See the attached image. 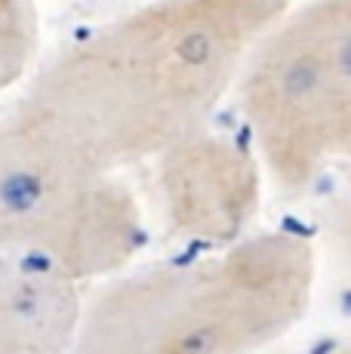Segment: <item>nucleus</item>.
I'll use <instances>...</instances> for the list:
<instances>
[{
  "mask_svg": "<svg viewBox=\"0 0 351 354\" xmlns=\"http://www.w3.org/2000/svg\"><path fill=\"white\" fill-rule=\"evenodd\" d=\"M80 315L77 281L0 250V354H71Z\"/></svg>",
  "mask_w": 351,
  "mask_h": 354,
  "instance_id": "obj_6",
  "label": "nucleus"
},
{
  "mask_svg": "<svg viewBox=\"0 0 351 354\" xmlns=\"http://www.w3.org/2000/svg\"><path fill=\"white\" fill-rule=\"evenodd\" d=\"M265 179L296 194L351 163V0H305L262 31L234 80Z\"/></svg>",
  "mask_w": 351,
  "mask_h": 354,
  "instance_id": "obj_3",
  "label": "nucleus"
},
{
  "mask_svg": "<svg viewBox=\"0 0 351 354\" xmlns=\"http://www.w3.org/2000/svg\"><path fill=\"white\" fill-rule=\"evenodd\" d=\"M327 225L336 256L342 259V265L351 268V163L339 169V185H336L327 207Z\"/></svg>",
  "mask_w": 351,
  "mask_h": 354,
  "instance_id": "obj_8",
  "label": "nucleus"
},
{
  "mask_svg": "<svg viewBox=\"0 0 351 354\" xmlns=\"http://www.w3.org/2000/svg\"><path fill=\"white\" fill-rule=\"evenodd\" d=\"M305 354H351V336L336 339V342H327V345H321V348H312Z\"/></svg>",
  "mask_w": 351,
  "mask_h": 354,
  "instance_id": "obj_9",
  "label": "nucleus"
},
{
  "mask_svg": "<svg viewBox=\"0 0 351 354\" xmlns=\"http://www.w3.org/2000/svg\"><path fill=\"white\" fill-rule=\"evenodd\" d=\"M145 243V216L117 169L16 105L0 124V250L71 281L117 274Z\"/></svg>",
  "mask_w": 351,
  "mask_h": 354,
  "instance_id": "obj_4",
  "label": "nucleus"
},
{
  "mask_svg": "<svg viewBox=\"0 0 351 354\" xmlns=\"http://www.w3.org/2000/svg\"><path fill=\"white\" fill-rule=\"evenodd\" d=\"M290 0H148L59 50L19 105L99 163L148 160L210 127Z\"/></svg>",
  "mask_w": 351,
  "mask_h": 354,
  "instance_id": "obj_1",
  "label": "nucleus"
},
{
  "mask_svg": "<svg viewBox=\"0 0 351 354\" xmlns=\"http://www.w3.org/2000/svg\"><path fill=\"white\" fill-rule=\"evenodd\" d=\"M154 163L158 213L176 241L219 250L249 234L265 169L247 142L207 127L158 154Z\"/></svg>",
  "mask_w": 351,
  "mask_h": 354,
  "instance_id": "obj_5",
  "label": "nucleus"
},
{
  "mask_svg": "<svg viewBox=\"0 0 351 354\" xmlns=\"http://www.w3.org/2000/svg\"><path fill=\"white\" fill-rule=\"evenodd\" d=\"M40 25L35 0H0V90H10L37 59Z\"/></svg>",
  "mask_w": 351,
  "mask_h": 354,
  "instance_id": "obj_7",
  "label": "nucleus"
},
{
  "mask_svg": "<svg viewBox=\"0 0 351 354\" xmlns=\"http://www.w3.org/2000/svg\"><path fill=\"white\" fill-rule=\"evenodd\" d=\"M314 243L259 231L126 274L84 305L71 354H256L305 317Z\"/></svg>",
  "mask_w": 351,
  "mask_h": 354,
  "instance_id": "obj_2",
  "label": "nucleus"
}]
</instances>
